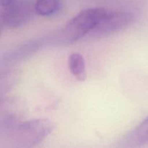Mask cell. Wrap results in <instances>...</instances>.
Masks as SVG:
<instances>
[{
  "label": "cell",
  "mask_w": 148,
  "mask_h": 148,
  "mask_svg": "<svg viewBox=\"0 0 148 148\" xmlns=\"http://www.w3.org/2000/svg\"><path fill=\"white\" fill-rule=\"evenodd\" d=\"M55 125L50 120L38 119L16 123L12 119H7L2 129L10 134L14 147H32L41 143L53 132Z\"/></svg>",
  "instance_id": "6da1fadb"
},
{
  "label": "cell",
  "mask_w": 148,
  "mask_h": 148,
  "mask_svg": "<svg viewBox=\"0 0 148 148\" xmlns=\"http://www.w3.org/2000/svg\"><path fill=\"white\" fill-rule=\"evenodd\" d=\"M69 68L71 73L79 81L86 78V66L84 57L79 53H72L69 57Z\"/></svg>",
  "instance_id": "52a82bcc"
},
{
  "label": "cell",
  "mask_w": 148,
  "mask_h": 148,
  "mask_svg": "<svg viewBox=\"0 0 148 148\" xmlns=\"http://www.w3.org/2000/svg\"><path fill=\"white\" fill-rule=\"evenodd\" d=\"M46 42H49L48 38H42L40 40H32L27 43L23 44V46L17 48L16 50L10 52L7 56H4L3 60L6 62H17V61H20L27 57L30 55L36 53L38 49H40L43 45L46 44Z\"/></svg>",
  "instance_id": "8992f818"
},
{
  "label": "cell",
  "mask_w": 148,
  "mask_h": 148,
  "mask_svg": "<svg viewBox=\"0 0 148 148\" xmlns=\"http://www.w3.org/2000/svg\"><path fill=\"white\" fill-rule=\"evenodd\" d=\"M109 10L104 7H92L79 12L71 19L64 28L53 38H49L50 42L72 43L88 36L98 23L106 17Z\"/></svg>",
  "instance_id": "7a4b0ae2"
},
{
  "label": "cell",
  "mask_w": 148,
  "mask_h": 148,
  "mask_svg": "<svg viewBox=\"0 0 148 148\" xmlns=\"http://www.w3.org/2000/svg\"><path fill=\"white\" fill-rule=\"evenodd\" d=\"M134 20V14L130 12L109 10L106 17L88 36L95 38L108 36L126 28Z\"/></svg>",
  "instance_id": "277c9868"
},
{
  "label": "cell",
  "mask_w": 148,
  "mask_h": 148,
  "mask_svg": "<svg viewBox=\"0 0 148 148\" xmlns=\"http://www.w3.org/2000/svg\"><path fill=\"white\" fill-rule=\"evenodd\" d=\"M1 24L20 27L27 24L36 13L34 4L23 0H0Z\"/></svg>",
  "instance_id": "3957f363"
},
{
  "label": "cell",
  "mask_w": 148,
  "mask_h": 148,
  "mask_svg": "<svg viewBox=\"0 0 148 148\" xmlns=\"http://www.w3.org/2000/svg\"><path fill=\"white\" fill-rule=\"evenodd\" d=\"M59 0H36L34 3L36 14L43 17L53 15L59 9Z\"/></svg>",
  "instance_id": "ba28073f"
},
{
  "label": "cell",
  "mask_w": 148,
  "mask_h": 148,
  "mask_svg": "<svg viewBox=\"0 0 148 148\" xmlns=\"http://www.w3.org/2000/svg\"><path fill=\"white\" fill-rule=\"evenodd\" d=\"M148 144V116L130 131L121 141V146L135 147Z\"/></svg>",
  "instance_id": "5b68a950"
}]
</instances>
